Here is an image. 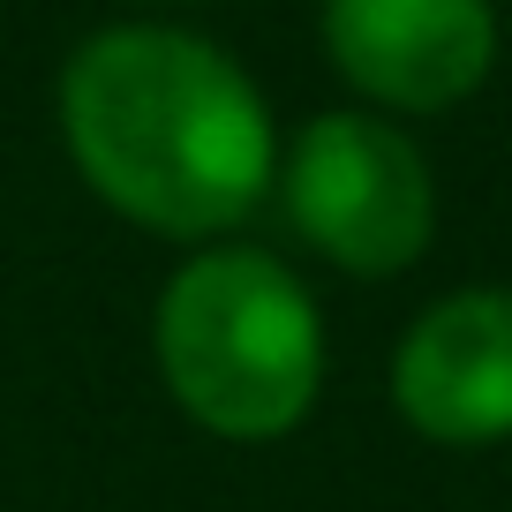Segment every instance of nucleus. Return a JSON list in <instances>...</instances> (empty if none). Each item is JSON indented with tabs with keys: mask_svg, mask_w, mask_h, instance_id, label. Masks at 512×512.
Listing matches in <instances>:
<instances>
[{
	"mask_svg": "<svg viewBox=\"0 0 512 512\" xmlns=\"http://www.w3.org/2000/svg\"><path fill=\"white\" fill-rule=\"evenodd\" d=\"M61 136L91 196L144 234L241 226L279 166L272 106L241 61L181 23H113L61 68Z\"/></svg>",
	"mask_w": 512,
	"mask_h": 512,
	"instance_id": "obj_1",
	"label": "nucleus"
},
{
	"mask_svg": "<svg viewBox=\"0 0 512 512\" xmlns=\"http://www.w3.org/2000/svg\"><path fill=\"white\" fill-rule=\"evenodd\" d=\"M151 347L174 407L226 445L287 437L324 384V317L264 249L189 256L159 294Z\"/></svg>",
	"mask_w": 512,
	"mask_h": 512,
	"instance_id": "obj_2",
	"label": "nucleus"
},
{
	"mask_svg": "<svg viewBox=\"0 0 512 512\" xmlns=\"http://www.w3.org/2000/svg\"><path fill=\"white\" fill-rule=\"evenodd\" d=\"M287 219L354 279H400L437 234V174L377 113H317L287 151Z\"/></svg>",
	"mask_w": 512,
	"mask_h": 512,
	"instance_id": "obj_3",
	"label": "nucleus"
},
{
	"mask_svg": "<svg viewBox=\"0 0 512 512\" xmlns=\"http://www.w3.org/2000/svg\"><path fill=\"white\" fill-rule=\"evenodd\" d=\"M332 68L392 113H445L497 68L490 0H324Z\"/></svg>",
	"mask_w": 512,
	"mask_h": 512,
	"instance_id": "obj_4",
	"label": "nucleus"
},
{
	"mask_svg": "<svg viewBox=\"0 0 512 512\" xmlns=\"http://www.w3.org/2000/svg\"><path fill=\"white\" fill-rule=\"evenodd\" d=\"M392 407L452 452L512 437V287H460L407 324L392 354Z\"/></svg>",
	"mask_w": 512,
	"mask_h": 512,
	"instance_id": "obj_5",
	"label": "nucleus"
}]
</instances>
